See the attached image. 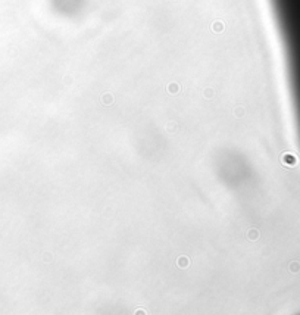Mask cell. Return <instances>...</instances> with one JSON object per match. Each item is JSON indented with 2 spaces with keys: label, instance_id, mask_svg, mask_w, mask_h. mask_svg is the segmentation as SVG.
<instances>
[{
  "label": "cell",
  "instance_id": "1",
  "mask_svg": "<svg viewBox=\"0 0 300 315\" xmlns=\"http://www.w3.org/2000/svg\"><path fill=\"white\" fill-rule=\"evenodd\" d=\"M286 55L291 99L300 137V0H269Z\"/></svg>",
  "mask_w": 300,
  "mask_h": 315
}]
</instances>
